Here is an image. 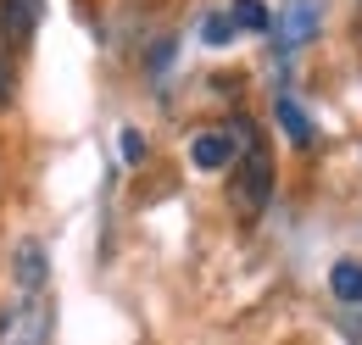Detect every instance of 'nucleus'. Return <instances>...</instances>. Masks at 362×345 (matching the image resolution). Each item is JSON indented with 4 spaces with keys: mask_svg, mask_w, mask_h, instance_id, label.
Listing matches in <instances>:
<instances>
[{
    "mask_svg": "<svg viewBox=\"0 0 362 345\" xmlns=\"http://www.w3.org/2000/svg\"><path fill=\"white\" fill-rule=\"evenodd\" d=\"M279 123H284V134H290L296 145H313V123H307V112H301V106H296L290 95L279 100Z\"/></svg>",
    "mask_w": 362,
    "mask_h": 345,
    "instance_id": "9",
    "label": "nucleus"
},
{
    "mask_svg": "<svg viewBox=\"0 0 362 345\" xmlns=\"http://www.w3.org/2000/svg\"><path fill=\"white\" fill-rule=\"evenodd\" d=\"M11 267H17V290L23 296H45V245L40 240H23Z\"/></svg>",
    "mask_w": 362,
    "mask_h": 345,
    "instance_id": "6",
    "label": "nucleus"
},
{
    "mask_svg": "<svg viewBox=\"0 0 362 345\" xmlns=\"http://www.w3.org/2000/svg\"><path fill=\"white\" fill-rule=\"evenodd\" d=\"M201 40H206V45H228V40H234V17H228V11H218V17H206V28H201Z\"/></svg>",
    "mask_w": 362,
    "mask_h": 345,
    "instance_id": "10",
    "label": "nucleus"
},
{
    "mask_svg": "<svg viewBox=\"0 0 362 345\" xmlns=\"http://www.w3.org/2000/svg\"><path fill=\"white\" fill-rule=\"evenodd\" d=\"M50 296H17L0 312V345H50Z\"/></svg>",
    "mask_w": 362,
    "mask_h": 345,
    "instance_id": "2",
    "label": "nucleus"
},
{
    "mask_svg": "<svg viewBox=\"0 0 362 345\" xmlns=\"http://www.w3.org/2000/svg\"><path fill=\"white\" fill-rule=\"evenodd\" d=\"M40 17H45V0H0V34L11 45H28L40 34Z\"/></svg>",
    "mask_w": 362,
    "mask_h": 345,
    "instance_id": "3",
    "label": "nucleus"
},
{
    "mask_svg": "<svg viewBox=\"0 0 362 345\" xmlns=\"http://www.w3.org/2000/svg\"><path fill=\"white\" fill-rule=\"evenodd\" d=\"M11 100V73H6V62H0V106Z\"/></svg>",
    "mask_w": 362,
    "mask_h": 345,
    "instance_id": "12",
    "label": "nucleus"
},
{
    "mask_svg": "<svg viewBox=\"0 0 362 345\" xmlns=\"http://www.w3.org/2000/svg\"><path fill=\"white\" fill-rule=\"evenodd\" d=\"M313 34H317V0H290V11L279 17V45L296 50V45H307Z\"/></svg>",
    "mask_w": 362,
    "mask_h": 345,
    "instance_id": "5",
    "label": "nucleus"
},
{
    "mask_svg": "<svg viewBox=\"0 0 362 345\" xmlns=\"http://www.w3.org/2000/svg\"><path fill=\"white\" fill-rule=\"evenodd\" d=\"M189 162L201 172H223L234 162V129H206L189 139Z\"/></svg>",
    "mask_w": 362,
    "mask_h": 345,
    "instance_id": "4",
    "label": "nucleus"
},
{
    "mask_svg": "<svg viewBox=\"0 0 362 345\" xmlns=\"http://www.w3.org/2000/svg\"><path fill=\"white\" fill-rule=\"evenodd\" d=\"M240 139H245V151H240V172H234L228 201H234V212L251 223L273 201V156H268V139L251 129V123H240Z\"/></svg>",
    "mask_w": 362,
    "mask_h": 345,
    "instance_id": "1",
    "label": "nucleus"
},
{
    "mask_svg": "<svg viewBox=\"0 0 362 345\" xmlns=\"http://www.w3.org/2000/svg\"><path fill=\"white\" fill-rule=\"evenodd\" d=\"M123 162H134V168L145 162V134L139 129H123Z\"/></svg>",
    "mask_w": 362,
    "mask_h": 345,
    "instance_id": "11",
    "label": "nucleus"
},
{
    "mask_svg": "<svg viewBox=\"0 0 362 345\" xmlns=\"http://www.w3.org/2000/svg\"><path fill=\"white\" fill-rule=\"evenodd\" d=\"M329 290L340 296V301H362V262H334V273H329Z\"/></svg>",
    "mask_w": 362,
    "mask_h": 345,
    "instance_id": "7",
    "label": "nucleus"
},
{
    "mask_svg": "<svg viewBox=\"0 0 362 345\" xmlns=\"http://www.w3.org/2000/svg\"><path fill=\"white\" fill-rule=\"evenodd\" d=\"M228 17H234V28H245V34H268V28H273V17H268L262 0H234Z\"/></svg>",
    "mask_w": 362,
    "mask_h": 345,
    "instance_id": "8",
    "label": "nucleus"
}]
</instances>
